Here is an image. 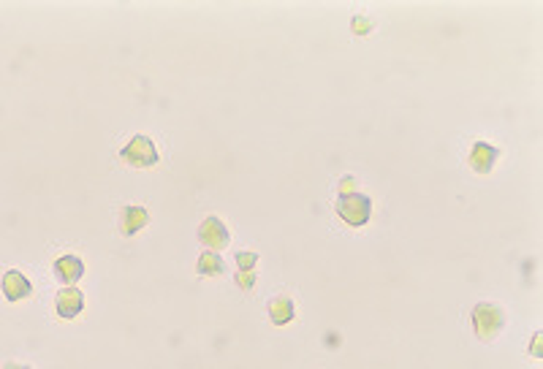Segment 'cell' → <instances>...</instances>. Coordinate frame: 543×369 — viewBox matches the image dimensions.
<instances>
[{"label":"cell","instance_id":"obj_14","mask_svg":"<svg viewBox=\"0 0 543 369\" xmlns=\"http://www.w3.org/2000/svg\"><path fill=\"white\" fill-rule=\"evenodd\" d=\"M369 30H372V19L353 17V33H356V35H367Z\"/></svg>","mask_w":543,"mask_h":369},{"label":"cell","instance_id":"obj_17","mask_svg":"<svg viewBox=\"0 0 543 369\" xmlns=\"http://www.w3.org/2000/svg\"><path fill=\"white\" fill-rule=\"evenodd\" d=\"M6 369H33V367H28V364H17V361H8Z\"/></svg>","mask_w":543,"mask_h":369},{"label":"cell","instance_id":"obj_15","mask_svg":"<svg viewBox=\"0 0 543 369\" xmlns=\"http://www.w3.org/2000/svg\"><path fill=\"white\" fill-rule=\"evenodd\" d=\"M353 188H356V179H353V176H345V179L340 182V195L353 193Z\"/></svg>","mask_w":543,"mask_h":369},{"label":"cell","instance_id":"obj_11","mask_svg":"<svg viewBox=\"0 0 543 369\" xmlns=\"http://www.w3.org/2000/svg\"><path fill=\"white\" fill-rule=\"evenodd\" d=\"M196 272H198L201 277H217V274H223V272H226V266H223L220 253L204 250V253L198 255V261H196Z\"/></svg>","mask_w":543,"mask_h":369},{"label":"cell","instance_id":"obj_5","mask_svg":"<svg viewBox=\"0 0 543 369\" xmlns=\"http://www.w3.org/2000/svg\"><path fill=\"white\" fill-rule=\"evenodd\" d=\"M497 160H500V150H497V147H491V144H487V141H475L473 147H470V155H467L470 169L481 176L489 174Z\"/></svg>","mask_w":543,"mask_h":369},{"label":"cell","instance_id":"obj_6","mask_svg":"<svg viewBox=\"0 0 543 369\" xmlns=\"http://www.w3.org/2000/svg\"><path fill=\"white\" fill-rule=\"evenodd\" d=\"M54 310H57V315L66 317V320L76 317L82 310H85V294H82L79 288L66 285V288L57 291V296H54Z\"/></svg>","mask_w":543,"mask_h":369},{"label":"cell","instance_id":"obj_12","mask_svg":"<svg viewBox=\"0 0 543 369\" xmlns=\"http://www.w3.org/2000/svg\"><path fill=\"white\" fill-rule=\"evenodd\" d=\"M256 264H258V255L256 253H237V272H253L256 269Z\"/></svg>","mask_w":543,"mask_h":369},{"label":"cell","instance_id":"obj_3","mask_svg":"<svg viewBox=\"0 0 543 369\" xmlns=\"http://www.w3.org/2000/svg\"><path fill=\"white\" fill-rule=\"evenodd\" d=\"M158 147H155V141L150 139V136H133V139L125 144L123 150H120V160H123L125 166H131V169H153L155 163H158Z\"/></svg>","mask_w":543,"mask_h":369},{"label":"cell","instance_id":"obj_10","mask_svg":"<svg viewBox=\"0 0 543 369\" xmlns=\"http://www.w3.org/2000/svg\"><path fill=\"white\" fill-rule=\"evenodd\" d=\"M266 310H269V320L275 323V326H288L294 315H297V307H294V299L291 296H275V299H269L266 304Z\"/></svg>","mask_w":543,"mask_h":369},{"label":"cell","instance_id":"obj_13","mask_svg":"<svg viewBox=\"0 0 543 369\" xmlns=\"http://www.w3.org/2000/svg\"><path fill=\"white\" fill-rule=\"evenodd\" d=\"M237 285H239L242 291H250V288L256 285V269H253V272H237Z\"/></svg>","mask_w":543,"mask_h":369},{"label":"cell","instance_id":"obj_8","mask_svg":"<svg viewBox=\"0 0 543 369\" xmlns=\"http://www.w3.org/2000/svg\"><path fill=\"white\" fill-rule=\"evenodd\" d=\"M52 272L63 285H73V282H79L85 277V264L76 255H60L52 264Z\"/></svg>","mask_w":543,"mask_h":369},{"label":"cell","instance_id":"obj_7","mask_svg":"<svg viewBox=\"0 0 543 369\" xmlns=\"http://www.w3.org/2000/svg\"><path fill=\"white\" fill-rule=\"evenodd\" d=\"M0 288H3V296H6L8 301H22V299H28V296L33 294V285H30V280H28L22 272H17V269H11V272H6V274H3Z\"/></svg>","mask_w":543,"mask_h":369},{"label":"cell","instance_id":"obj_16","mask_svg":"<svg viewBox=\"0 0 543 369\" xmlns=\"http://www.w3.org/2000/svg\"><path fill=\"white\" fill-rule=\"evenodd\" d=\"M530 353H532L535 358H541V356H543V351H541V332H538V334L532 337V345H530Z\"/></svg>","mask_w":543,"mask_h":369},{"label":"cell","instance_id":"obj_1","mask_svg":"<svg viewBox=\"0 0 543 369\" xmlns=\"http://www.w3.org/2000/svg\"><path fill=\"white\" fill-rule=\"evenodd\" d=\"M506 329V313L494 301H481L473 307V332L481 342L497 339L500 332Z\"/></svg>","mask_w":543,"mask_h":369},{"label":"cell","instance_id":"obj_4","mask_svg":"<svg viewBox=\"0 0 543 369\" xmlns=\"http://www.w3.org/2000/svg\"><path fill=\"white\" fill-rule=\"evenodd\" d=\"M198 242L207 247V250H212V253H220V250H226L228 242H231L226 223H223L217 214H210V217H204V223L198 226Z\"/></svg>","mask_w":543,"mask_h":369},{"label":"cell","instance_id":"obj_2","mask_svg":"<svg viewBox=\"0 0 543 369\" xmlns=\"http://www.w3.org/2000/svg\"><path fill=\"white\" fill-rule=\"evenodd\" d=\"M334 212H337L340 220L348 223L351 229H362V226H367L369 217H372V198L364 193L340 195L337 204H334Z\"/></svg>","mask_w":543,"mask_h":369},{"label":"cell","instance_id":"obj_9","mask_svg":"<svg viewBox=\"0 0 543 369\" xmlns=\"http://www.w3.org/2000/svg\"><path fill=\"white\" fill-rule=\"evenodd\" d=\"M150 223V212L144 210V207H123L120 212V234L123 236H136L144 226Z\"/></svg>","mask_w":543,"mask_h":369}]
</instances>
